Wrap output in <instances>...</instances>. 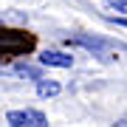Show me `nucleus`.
Segmentation results:
<instances>
[{"instance_id":"nucleus-1","label":"nucleus","mask_w":127,"mask_h":127,"mask_svg":"<svg viewBox=\"0 0 127 127\" xmlns=\"http://www.w3.org/2000/svg\"><path fill=\"white\" fill-rule=\"evenodd\" d=\"M34 45V37H28L23 31H11V28H0V57H17L31 51Z\"/></svg>"},{"instance_id":"nucleus-2","label":"nucleus","mask_w":127,"mask_h":127,"mask_svg":"<svg viewBox=\"0 0 127 127\" xmlns=\"http://www.w3.org/2000/svg\"><path fill=\"white\" fill-rule=\"evenodd\" d=\"M40 62L48 65V68H71V65H73V57L71 54H62V51H42Z\"/></svg>"},{"instance_id":"nucleus-3","label":"nucleus","mask_w":127,"mask_h":127,"mask_svg":"<svg viewBox=\"0 0 127 127\" xmlns=\"http://www.w3.org/2000/svg\"><path fill=\"white\" fill-rule=\"evenodd\" d=\"M59 93V82H48V79H40L37 82V96L48 99V96H57Z\"/></svg>"},{"instance_id":"nucleus-4","label":"nucleus","mask_w":127,"mask_h":127,"mask_svg":"<svg viewBox=\"0 0 127 127\" xmlns=\"http://www.w3.org/2000/svg\"><path fill=\"white\" fill-rule=\"evenodd\" d=\"M26 127H48V119L42 110H26Z\"/></svg>"},{"instance_id":"nucleus-5","label":"nucleus","mask_w":127,"mask_h":127,"mask_svg":"<svg viewBox=\"0 0 127 127\" xmlns=\"http://www.w3.org/2000/svg\"><path fill=\"white\" fill-rule=\"evenodd\" d=\"M6 119H9L11 127H26V110H11Z\"/></svg>"},{"instance_id":"nucleus-6","label":"nucleus","mask_w":127,"mask_h":127,"mask_svg":"<svg viewBox=\"0 0 127 127\" xmlns=\"http://www.w3.org/2000/svg\"><path fill=\"white\" fill-rule=\"evenodd\" d=\"M17 73L20 76H31V79H42L37 68H28V65H17Z\"/></svg>"},{"instance_id":"nucleus-7","label":"nucleus","mask_w":127,"mask_h":127,"mask_svg":"<svg viewBox=\"0 0 127 127\" xmlns=\"http://www.w3.org/2000/svg\"><path fill=\"white\" fill-rule=\"evenodd\" d=\"M110 6H113L116 11H127V0H107Z\"/></svg>"},{"instance_id":"nucleus-8","label":"nucleus","mask_w":127,"mask_h":127,"mask_svg":"<svg viewBox=\"0 0 127 127\" xmlns=\"http://www.w3.org/2000/svg\"><path fill=\"white\" fill-rule=\"evenodd\" d=\"M110 23H116V26H122V28H127V17H110Z\"/></svg>"},{"instance_id":"nucleus-9","label":"nucleus","mask_w":127,"mask_h":127,"mask_svg":"<svg viewBox=\"0 0 127 127\" xmlns=\"http://www.w3.org/2000/svg\"><path fill=\"white\" fill-rule=\"evenodd\" d=\"M110 127H127V116H124V119H119V122H116V124H110Z\"/></svg>"}]
</instances>
